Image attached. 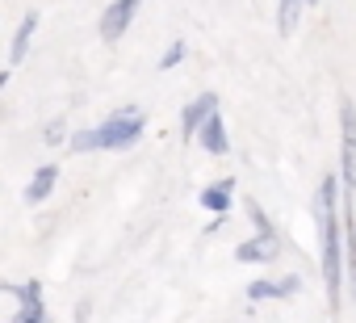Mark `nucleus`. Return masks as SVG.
<instances>
[{
	"mask_svg": "<svg viewBox=\"0 0 356 323\" xmlns=\"http://www.w3.org/2000/svg\"><path fill=\"white\" fill-rule=\"evenodd\" d=\"M197 139H202V151H210V155H227V151H231V139H227V122L218 118V109H214V113L202 122Z\"/></svg>",
	"mask_w": 356,
	"mask_h": 323,
	"instance_id": "7",
	"label": "nucleus"
},
{
	"mask_svg": "<svg viewBox=\"0 0 356 323\" xmlns=\"http://www.w3.org/2000/svg\"><path fill=\"white\" fill-rule=\"evenodd\" d=\"M302 5H306V0H281V13H277V22H281V34H285V38L298 30V22H302Z\"/></svg>",
	"mask_w": 356,
	"mask_h": 323,
	"instance_id": "11",
	"label": "nucleus"
},
{
	"mask_svg": "<svg viewBox=\"0 0 356 323\" xmlns=\"http://www.w3.org/2000/svg\"><path fill=\"white\" fill-rule=\"evenodd\" d=\"M138 5L143 0H113V5H105V13H101V38L105 42H118L126 30H130V22H134V13H138Z\"/></svg>",
	"mask_w": 356,
	"mask_h": 323,
	"instance_id": "3",
	"label": "nucleus"
},
{
	"mask_svg": "<svg viewBox=\"0 0 356 323\" xmlns=\"http://www.w3.org/2000/svg\"><path fill=\"white\" fill-rule=\"evenodd\" d=\"M147 130V113L126 105L118 113H109L101 126H88V130H76L72 134V151H126L138 143V134Z\"/></svg>",
	"mask_w": 356,
	"mask_h": 323,
	"instance_id": "2",
	"label": "nucleus"
},
{
	"mask_svg": "<svg viewBox=\"0 0 356 323\" xmlns=\"http://www.w3.org/2000/svg\"><path fill=\"white\" fill-rule=\"evenodd\" d=\"M34 34H38V13H26V17H22V26H17V34H13V55H9V63H13V68L30 55Z\"/></svg>",
	"mask_w": 356,
	"mask_h": 323,
	"instance_id": "10",
	"label": "nucleus"
},
{
	"mask_svg": "<svg viewBox=\"0 0 356 323\" xmlns=\"http://www.w3.org/2000/svg\"><path fill=\"white\" fill-rule=\"evenodd\" d=\"M277 256H281L277 231H256L252 239L235 244V260H243V265H268V260H277Z\"/></svg>",
	"mask_w": 356,
	"mask_h": 323,
	"instance_id": "4",
	"label": "nucleus"
},
{
	"mask_svg": "<svg viewBox=\"0 0 356 323\" xmlns=\"http://www.w3.org/2000/svg\"><path fill=\"white\" fill-rule=\"evenodd\" d=\"M298 290H302V277H281V281L260 277V281L248 285V298L252 302H281V298H293Z\"/></svg>",
	"mask_w": 356,
	"mask_h": 323,
	"instance_id": "6",
	"label": "nucleus"
},
{
	"mask_svg": "<svg viewBox=\"0 0 356 323\" xmlns=\"http://www.w3.org/2000/svg\"><path fill=\"white\" fill-rule=\"evenodd\" d=\"M17 302H34V298H42V285L38 281H26V285H5Z\"/></svg>",
	"mask_w": 356,
	"mask_h": 323,
	"instance_id": "13",
	"label": "nucleus"
},
{
	"mask_svg": "<svg viewBox=\"0 0 356 323\" xmlns=\"http://www.w3.org/2000/svg\"><path fill=\"white\" fill-rule=\"evenodd\" d=\"M214 109H218V97H214V93L193 97V101L185 105V113H181V139H185V143H193V139H197V130H202V122H206Z\"/></svg>",
	"mask_w": 356,
	"mask_h": 323,
	"instance_id": "5",
	"label": "nucleus"
},
{
	"mask_svg": "<svg viewBox=\"0 0 356 323\" xmlns=\"http://www.w3.org/2000/svg\"><path fill=\"white\" fill-rule=\"evenodd\" d=\"M306 5H318V0H306Z\"/></svg>",
	"mask_w": 356,
	"mask_h": 323,
	"instance_id": "16",
	"label": "nucleus"
},
{
	"mask_svg": "<svg viewBox=\"0 0 356 323\" xmlns=\"http://www.w3.org/2000/svg\"><path fill=\"white\" fill-rule=\"evenodd\" d=\"M13 323H47V306H42V298L22 302V306H17V315H13Z\"/></svg>",
	"mask_w": 356,
	"mask_h": 323,
	"instance_id": "12",
	"label": "nucleus"
},
{
	"mask_svg": "<svg viewBox=\"0 0 356 323\" xmlns=\"http://www.w3.org/2000/svg\"><path fill=\"white\" fill-rule=\"evenodd\" d=\"M55 185H59V168H55V164H42V168L30 177V185H26V202H30V206L47 202V198L55 194Z\"/></svg>",
	"mask_w": 356,
	"mask_h": 323,
	"instance_id": "8",
	"label": "nucleus"
},
{
	"mask_svg": "<svg viewBox=\"0 0 356 323\" xmlns=\"http://www.w3.org/2000/svg\"><path fill=\"white\" fill-rule=\"evenodd\" d=\"M248 214H252L256 231H273V223H268V214H264V206H260V202H248Z\"/></svg>",
	"mask_w": 356,
	"mask_h": 323,
	"instance_id": "15",
	"label": "nucleus"
},
{
	"mask_svg": "<svg viewBox=\"0 0 356 323\" xmlns=\"http://www.w3.org/2000/svg\"><path fill=\"white\" fill-rule=\"evenodd\" d=\"M343 181L327 173L314 194V219H318V248H323V285H327V310L339 315L343 302V273H348V227H343Z\"/></svg>",
	"mask_w": 356,
	"mask_h": 323,
	"instance_id": "1",
	"label": "nucleus"
},
{
	"mask_svg": "<svg viewBox=\"0 0 356 323\" xmlns=\"http://www.w3.org/2000/svg\"><path fill=\"white\" fill-rule=\"evenodd\" d=\"M231 202H235V181H214L202 189V210H210V214H227Z\"/></svg>",
	"mask_w": 356,
	"mask_h": 323,
	"instance_id": "9",
	"label": "nucleus"
},
{
	"mask_svg": "<svg viewBox=\"0 0 356 323\" xmlns=\"http://www.w3.org/2000/svg\"><path fill=\"white\" fill-rule=\"evenodd\" d=\"M185 59V42H172L163 55H159V72H168V68H176V63H181Z\"/></svg>",
	"mask_w": 356,
	"mask_h": 323,
	"instance_id": "14",
	"label": "nucleus"
}]
</instances>
